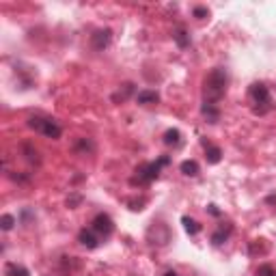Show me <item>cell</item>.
Masks as SVG:
<instances>
[{"instance_id": "1", "label": "cell", "mask_w": 276, "mask_h": 276, "mask_svg": "<svg viewBox=\"0 0 276 276\" xmlns=\"http://www.w3.org/2000/svg\"><path fill=\"white\" fill-rule=\"evenodd\" d=\"M229 87V74L225 67H214L209 69V74L203 80V102L218 104L222 97L227 95Z\"/></svg>"}, {"instance_id": "2", "label": "cell", "mask_w": 276, "mask_h": 276, "mask_svg": "<svg viewBox=\"0 0 276 276\" xmlns=\"http://www.w3.org/2000/svg\"><path fill=\"white\" fill-rule=\"evenodd\" d=\"M248 95H251V102H253V113L264 117L268 113H272L274 110V102H272V95H270V89H268L266 82H255L251 84V91H248Z\"/></svg>"}, {"instance_id": "3", "label": "cell", "mask_w": 276, "mask_h": 276, "mask_svg": "<svg viewBox=\"0 0 276 276\" xmlns=\"http://www.w3.org/2000/svg\"><path fill=\"white\" fill-rule=\"evenodd\" d=\"M168 164H170V157L168 155L157 157L155 162H142L140 166H136V170H134L136 175H134L132 183H142V186H147V183L155 181L157 177H160V170L164 166H168Z\"/></svg>"}, {"instance_id": "4", "label": "cell", "mask_w": 276, "mask_h": 276, "mask_svg": "<svg viewBox=\"0 0 276 276\" xmlns=\"http://www.w3.org/2000/svg\"><path fill=\"white\" fill-rule=\"evenodd\" d=\"M28 128L35 130L37 134H41L45 138H52V140H58L63 136V128L61 123L52 117H43V115H37V117H30L28 119Z\"/></svg>"}, {"instance_id": "5", "label": "cell", "mask_w": 276, "mask_h": 276, "mask_svg": "<svg viewBox=\"0 0 276 276\" xmlns=\"http://www.w3.org/2000/svg\"><path fill=\"white\" fill-rule=\"evenodd\" d=\"M91 229H93V231L97 233V238H100L102 242L104 240H108L110 235L115 233V220L110 218L108 214H97L93 220H91Z\"/></svg>"}, {"instance_id": "6", "label": "cell", "mask_w": 276, "mask_h": 276, "mask_svg": "<svg viewBox=\"0 0 276 276\" xmlns=\"http://www.w3.org/2000/svg\"><path fill=\"white\" fill-rule=\"evenodd\" d=\"M89 43H91V48H93L95 52H104L110 43H113V30H110V28H97L93 35H91Z\"/></svg>"}, {"instance_id": "7", "label": "cell", "mask_w": 276, "mask_h": 276, "mask_svg": "<svg viewBox=\"0 0 276 276\" xmlns=\"http://www.w3.org/2000/svg\"><path fill=\"white\" fill-rule=\"evenodd\" d=\"M231 233H233V225H231V222H222V225L212 233V244L214 246H222L229 238H231Z\"/></svg>"}, {"instance_id": "8", "label": "cell", "mask_w": 276, "mask_h": 276, "mask_svg": "<svg viewBox=\"0 0 276 276\" xmlns=\"http://www.w3.org/2000/svg\"><path fill=\"white\" fill-rule=\"evenodd\" d=\"M78 242H80V244L82 246H87L89 248V251H93V248H97V246H100V238H97V233L93 231V229H82V231L80 233H78Z\"/></svg>"}, {"instance_id": "9", "label": "cell", "mask_w": 276, "mask_h": 276, "mask_svg": "<svg viewBox=\"0 0 276 276\" xmlns=\"http://www.w3.org/2000/svg\"><path fill=\"white\" fill-rule=\"evenodd\" d=\"M201 144H203V149H205V160L209 164H218L222 160V149L218 144H212L209 140H205V138L201 140Z\"/></svg>"}, {"instance_id": "10", "label": "cell", "mask_w": 276, "mask_h": 276, "mask_svg": "<svg viewBox=\"0 0 276 276\" xmlns=\"http://www.w3.org/2000/svg\"><path fill=\"white\" fill-rule=\"evenodd\" d=\"M74 151L78 155H93L95 153V142L93 138H76Z\"/></svg>"}, {"instance_id": "11", "label": "cell", "mask_w": 276, "mask_h": 276, "mask_svg": "<svg viewBox=\"0 0 276 276\" xmlns=\"http://www.w3.org/2000/svg\"><path fill=\"white\" fill-rule=\"evenodd\" d=\"M160 102V95L157 91H151V89H142L136 93V104L138 106H151V104H157Z\"/></svg>"}, {"instance_id": "12", "label": "cell", "mask_w": 276, "mask_h": 276, "mask_svg": "<svg viewBox=\"0 0 276 276\" xmlns=\"http://www.w3.org/2000/svg\"><path fill=\"white\" fill-rule=\"evenodd\" d=\"M201 115L207 119V123H218V121H220V108H218V104L203 102V106H201Z\"/></svg>"}, {"instance_id": "13", "label": "cell", "mask_w": 276, "mask_h": 276, "mask_svg": "<svg viewBox=\"0 0 276 276\" xmlns=\"http://www.w3.org/2000/svg\"><path fill=\"white\" fill-rule=\"evenodd\" d=\"M4 276H30L28 268L15 264V261H6L4 264Z\"/></svg>"}, {"instance_id": "14", "label": "cell", "mask_w": 276, "mask_h": 276, "mask_svg": "<svg viewBox=\"0 0 276 276\" xmlns=\"http://www.w3.org/2000/svg\"><path fill=\"white\" fill-rule=\"evenodd\" d=\"M162 138H164V144H166V147L177 149L181 144V132H179V130H166Z\"/></svg>"}, {"instance_id": "15", "label": "cell", "mask_w": 276, "mask_h": 276, "mask_svg": "<svg viewBox=\"0 0 276 276\" xmlns=\"http://www.w3.org/2000/svg\"><path fill=\"white\" fill-rule=\"evenodd\" d=\"M173 39H175V43L179 45V48H188V45H190V35H188V30L183 28V26H177V28L173 30Z\"/></svg>"}, {"instance_id": "16", "label": "cell", "mask_w": 276, "mask_h": 276, "mask_svg": "<svg viewBox=\"0 0 276 276\" xmlns=\"http://www.w3.org/2000/svg\"><path fill=\"white\" fill-rule=\"evenodd\" d=\"M179 170H181V173L186 175V177H196L201 168H199V162H196V160H183V162L179 164Z\"/></svg>"}, {"instance_id": "17", "label": "cell", "mask_w": 276, "mask_h": 276, "mask_svg": "<svg viewBox=\"0 0 276 276\" xmlns=\"http://www.w3.org/2000/svg\"><path fill=\"white\" fill-rule=\"evenodd\" d=\"M181 222H183V229H186L188 235H196V233H201V229H203L199 222H196L194 218H190V216H183Z\"/></svg>"}, {"instance_id": "18", "label": "cell", "mask_w": 276, "mask_h": 276, "mask_svg": "<svg viewBox=\"0 0 276 276\" xmlns=\"http://www.w3.org/2000/svg\"><path fill=\"white\" fill-rule=\"evenodd\" d=\"M132 93H134V84H132V82H126V84H123V91L119 89V93L113 95V100H115V102H119V100H121V102H126Z\"/></svg>"}, {"instance_id": "19", "label": "cell", "mask_w": 276, "mask_h": 276, "mask_svg": "<svg viewBox=\"0 0 276 276\" xmlns=\"http://www.w3.org/2000/svg\"><path fill=\"white\" fill-rule=\"evenodd\" d=\"M15 216H11V214H4L2 218H0V227H2V231H11L13 225H15Z\"/></svg>"}, {"instance_id": "20", "label": "cell", "mask_w": 276, "mask_h": 276, "mask_svg": "<svg viewBox=\"0 0 276 276\" xmlns=\"http://www.w3.org/2000/svg\"><path fill=\"white\" fill-rule=\"evenodd\" d=\"M257 276H276V268L272 264H261L257 268Z\"/></svg>"}, {"instance_id": "21", "label": "cell", "mask_w": 276, "mask_h": 276, "mask_svg": "<svg viewBox=\"0 0 276 276\" xmlns=\"http://www.w3.org/2000/svg\"><path fill=\"white\" fill-rule=\"evenodd\" d=\"M192 15H194L196 19H205V17H209V11L205 9V6H194V9H192Z\"/></svg>"}, {"instance_id": "22", "label": "cell", "mask_w": 276, "mask_h": 276, "mask_svg": "<svg viewBox=\"0 0 276 276\" xmlns=\"http://www.w3.org/2000/svg\"><path fill=\"white\" fill-rule=\"evenodd\" d=\"M207 209H209V214H214V216H220V212H218V209H216V205H209Z\"/></svg>"}, {"instance_id": "23", "label": "cell", "mask_w": 276, "mask_h": 276, "mask_svg": "<svg viewBox=\"0 0 276 276\" xmlns=\"http://www.w3.org/2000/svg\"><path fill=\"white\" fill-rule=\"evenodd\" d=\"M162 276H179V274H177L175 270H166V272H164Z\"/></svg>"}]
</instances>
